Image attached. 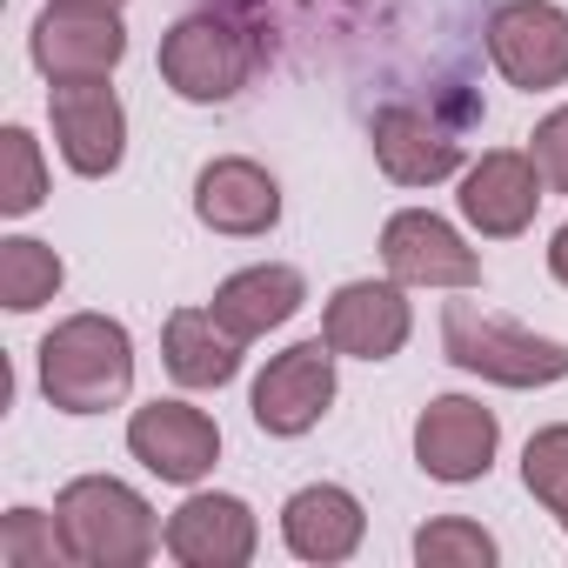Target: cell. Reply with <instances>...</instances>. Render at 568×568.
<instances>
[{
	"instance_id": "obj_1",
	"label": "cell",
	"mask_w": 568,
	"mask_h": 568,
	"mask_svg": "<svg viewBox=\"0 0 568 568\" xmlns=\"http://www.w3.org/2000/svg\"><path fill=\"white\" fill-rule=\"evenodd\" d=\"M41 395L61 415H108L134 388V335L114 315H68L41 335Z\"/></svg>"
},
{
	"instance_id": "obj_2",
	"label": "cell",
	"mask_w": 568,
	"mask_h": 568,
	"mask_svg": "<svg viewBox=\"0 0 568 568\" xmlns=\"http://www.w3.org/2000/svg\"><path fill=\"white\" fill-rule=\"evenodd\" d=\"M54 521H61L68 561L81 568H141L161 548L154 501L121 475H74L54 495Z\"/></svg>"
},
{
	"instance_id": "obj_3",
	"label": "cell",
	"mask_w": 568,
	"mask_h": 568,
	"mask_svg": "<svg viewBox=\"0 0 568 568\" xmlns=\"http://www.w3.org/2000/svg\"><path fill=\"white\" fill-rule=\"evenodd\" d=\"M442 348L462 375H481L495 388H555L568 382V342L535 335L481 302H448L442 308Z\"/></svg>"
},
{
	"instance_id": "obj_4",
	"label": "cell",
	"mask_w": 568,
	"mask_h": 568,
	"mask_svg": "<svg viewBox=\"0 0 568 568\" xmlns=\"http://www.w3.org/2000/svg\"><path fill=\"white\" fill-rule=\"evenodd\" d=\"M254 28L227 8H194L161 34V81L187 101V108H221L254 81Z\"/></svg>"
},
{
	"instance_id": "obj_5",
	"label": "cell",
	"mask_w": 568,
	"mask_h": 568,
	"mask_svg": "<svg viewBox=\"0 0 568 568\" xmlns=\"http://www.w3.org/2000/svg\"><path fill=\"white\" fill-rule=\"evenodd\" d=\"M28 54L48 74V88L54 81H114V68L128 61L121 8H101V0H48L34 14Z\"/></svg>"
},
{
	"instance_id": "obj_6",
	"label": "cell",
	"mask_w": 568,
	"mask_h": 568,
	"mask_svg": "<svg viewBox=\"0 0 568 568\" xmlns=\"http://www.w3.org/2000/svg\"><path fill=\"white\" fill-rule=\"evenodd\" d=\"M335 348L315 335V342H295V348H281L261 375H254V395H247V415L261 435L274 442H295L308 435L328 408H335Z\"/></svg>"
},
{
	"instance_id": "obj_7",
	"label": "cell",
	"mask_w": 568,
	"mask_h": 568,
	"mask_svg": "<svg viewBox=\"0 0 568 568\" xmlns=\"http://www.w3.org/2000/svg\"><path fill=\"white\" fill-rule=\"evenodd\" d=\"M488 61L521 94L568 88V8H555V0H501L488 14Z\"/></svg>"
},
{
	"instance_id": "obj_8",
	"label": "cell",
	"mask_w": 568,
	"mask_h": 568,
	"mask_svg": "<svg viewBox=\"0 0 568 568\" xmlns=\"http://www.w3.org/2000/svg\"><path fill=\"white\" fill-rule=\"evenodd\" d=\"M382 267L402 288H481V254L435 207H395L382 221Z\"/></svg>"
},
{
	"instance_id": "obj_9",
	"label": "cell",
	"mask_w": 568,
	"mask_h": 568,
	"mask_svg": "<svg viewBox=\"0 0 568 568\" xmlns=\"http://www.w3.org/2000/svg\"><path fill=\"white\" fill-rule=\"evenodd\" d=\"M54 148L81 181H108L128 161V108L108 81H54L48 88Z\"/></svg>"
},
{
	"instance_id": "obj_10",
	"label": "cell",
	"mask_w": 568,
	"mask_h": 568,
	"mask_svg": "<svg viewBox=\"0 0 568 568\" xmlns=\"http://www.w3.org/2000/svg\"><path fill=\"white\" fill-rule=\"evenodd\" d=\"M495 448H501V422L475 395H435L415 415V468L428 481H448V488L481 481L495 468Z\"/></svg>"
},
{
	"instance_id": "obj_11",
	"label": "cell",
	"mask_w": 568,
	"mask_h": 568,
	"mask_svg": "<svg viewBox=\"0 0 568 568\" xmlns=\"http://www.w3.org/2000/svg\"><path fill=\"white\" fill-rule=\"evenodd\" d=\"M541 194H548V181H541V168H535L528 148H488L475 168H462L455 207H462V221L481 241H515V234L535 227Z\"/></svg>"
},
{
	"instance_id": "obj_12",
	"label": "cell",
	"mask_w": 568,
	"mask_h": 568,
	"mask_svg": "<svg viewBox=\"0 0 568 568\" xmlns=\"http://www.w3.org/2000/svg\"><path fill=\"white\" fill-rule=\"evenodd\" d=\"M128 455H134L148 475H161V481H174V488H194V481H207L214 462H221V428H214V415L194 408V402H148V408L128 415Z\"/></svg>"
},
{
	"instance_id": "obj_13",
	"label": "cell",
	"mask_w": 568,
	"mask_h": 568,
	"mask_svg": "<svg viewBox=\"0 0 568 568\" xmlns=\"http://www.w3.org/2000/svg\"><path fill=\"white\" fill-rule=\"evenodd\" d=\"M161 548L181 568H247L261 548V521L241 495L221 488H194L168 521H161Z\"/></svg>"
},
{
	"instance_id": "obj_14",
	"label": "cell",
	"mask_w": 568,
	"mask_h": 568,
	"mask_svg": "<svg viewBox=\"0 0 568 568\" xmlns=\"http://www.w3.org/2000/svg\"><path fill=\"white\" fill-rule=\"evenodd\" d=\"M415 335V308L402 295V281H342L322 308V342L348 362H388Z\"/></svg>"
},
{
	"instance_id": "obj_15",
	"label": "cell",
	"mask_w": 568,
	"mask_h": 568,
	"mask_svg": "<svg viewBox=\"0 0 568 568\" xmlns=\"http://www.w3.org/2000/svg\"><path fill=\"white\" fill-rule=\"evenodd\" d=\"M368 148H375V168L395 187H435V181L462 174V134L442 114L408 108V101H395L368 121Z\"/></svg>"
},
{
	"instance_id": "obj_16",
	"label": "cell",
	"mask_w": 568,
	"mask_h": 568,
	"mask_svg": "<svg viewBox=\"0 0 568 568\" xmlns=\"http://www.w3.org/2000/svg\"><path fill=\"white\" fill-rule=\"evenodd\" d=\"M194 221L227 241H254L281 221V181L247 154H214L194 174Z\"/></svg>"
},
{
	"instance_id": "obj_17",
	"label": "cell",
	"mask_w": 568,
	"mask_h": 568,
	"mask_svg": "<svg viewBox=\"0 0 568 568\" xmlns=\"http://www.w3.org/2000/svg\"><path fill=\"white\" fill-rule=\"evenodd\" d=\"M368 535V508L355 488L342 481H308L281 501V541H288L295 561H315V568H335L362 548Z\"/></svg>"
},
{
	"instance_id": "obj_18",
	"label": "cell",
	"mask_w": 568,
	"mask_h": 568,
	"mask_svg": "<svg viewBox=\"0 0 568 568\" xmlns=\"http://www.w3.org/2000/svg\"><path fill=\"white\" fill-rule=\"evenodd\" d=\"M207 308H214V322H221L234 342H261V335L288 328V322L308 308V281H302V267H288V261H254V267H241V274L221 281Z\"/></svg>"
},
{
	"instance_id": "obj_19",
	"label": "cell",
	"mask_w": 568,
	"mask_h": 568,
	"mask_svg": "<svg viewBox=\"0 0 568 568\" xmlns=\"http://www.w3.org/2000/svg\"><path fill=\"white\" fill-rule=\"evenodd\" d=\"M241 348L247 342H234L214 308H174L161 328V362L181 388H227L241 375Z\"/></svg>"
},
{
	"instance_id": "obj_20",
	"label": "cell",
	"mask_w": 568,
	"mask_h": 568,
	"mask_svg": "<svg viewBox=\"0 0 568 568\" xmlns=\"http://www.w3.org/2000/svg\"><path fill=\"white\" fill-rule=\"evenodd\" d=\"M61 281H68V261L34 241V234H8L0 241V302H8V315H34L61 295Z\"/></svg>"
},
{
	"instance_id": "obj_21",
	"label": "cell",
	"mask_w": 568,
	"mask_h": 568,
	"mask_svg": "<svg viewBox=\"0 0 568 568\" xmlns=\"http://www.w3.org/2000/svg\"><path fill=\"white\" fill-rule=\"evenodd\" d=\"M495 535L468 515H435L415 528V561L422 568H495Z\"/></svg>"
},
{
	"instance_id": "obj_22",
	"label": "cell",
	"mask_w": 568,
	"mask_h": 568,
	"mask_svg": "<svg viewBox=\"0 0 568 568\" xmlns=\"http://www.w3.org/2000/svg\"><path fill=\"white\" fill-rule=\"evenodd\" d=\"M48 201V168H41V141L28 128H0V214L21 221Z\"/></svg>"
},
{
	"instance_id": "obj_23",
	"label": "cell",
	"mask_w": 568,
	"mask_h": 568,
	"mask_svg": "<svg viewBox=\"0 0 568 568\" xmlns=\"http://www.w3.org/2000/svg\"><path fill=\"white\" fill-rule=\"evenodd\" d=\"M0 561L8 568H54V561H68L61 521L41 515V508H8L0 515Z\"/></svg>"
},
{
	"instance_id": "obj_24",
	"label": "cell",
	"mask_w": 568,
	"mask_h": 568,
	"mask_svg": "<svg viewBox=\"0 0 568 568\" xmlns=\"http://www.w3.org/2000/svg\"><path fill=\"white\" fill-rule=\"evenodd\" d=\"M521 488L548 515L568 501V422H548V428L528 435V448H521Z\"/></svg>"
},
{
	"instance_id": "obj_25",
	"label": "cell",
	"mask_w": 568,
	"mask_h": 568,
	"mask_svg": "<svg viewBox=\"0 0 568 568\" xmlns=\"http://www.w3.org/2000/svg\"><path fill=\"white\" fill-rule=\"evenodd\" d=\"M528 154H535V168H541L548 194H568V101H561L555 114H541V121H535Z\"/></svg>"
},
{
	"instance_id": "obj_26",
	"label": "cell",
	"mask_w": 568,
	"mask_h": 568,
	"mask_svg": "<svg viewBox=\"0 0 568 568\" xmlns=\"http://www.w3.org/2000/svg\"><path fill=\"white\" fill-rule=\"evenodd\" d=\"M548 274H555L561 288H568V221H561V227L548 234Z\"/></svg>"
},
{
	"instance_id": "obj_27",
	"label": "cell",
	"mask_w": 568,
	"mask_h": 568,
	"mask_svg": "<svg viewBox=\"0 0 568 568\" xmlns=\"http://www.w3.org/2000/svg\"><path fill=\"white\" fill-rule=\"evenodd\" d=\"M555 521H561V535H568V501H561V508H555Z\"/></svg>"
},
{
	"instance_id": "obj_28",
	"label": "cell",
	"mask_w": 568,
	"mask_h": 568,
	"mask_svg": "<svg viewBox=\"0 0 568 568\" xmlns=\"http://www.w3.org/2000/svg\"><path fill=\"white\" fill-rule=\"evenodd\" d=\"M101 8H128V0H101Z\"/></svg>"
}]
</instances>
